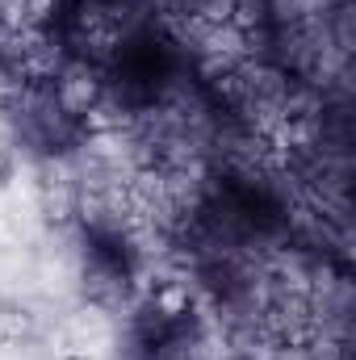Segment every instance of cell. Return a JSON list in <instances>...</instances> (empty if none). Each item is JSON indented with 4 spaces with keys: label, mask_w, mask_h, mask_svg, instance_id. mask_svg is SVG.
<instances>
[{
    "label": "cell",
    "mask_w": 356,
    "mask_h": 360,
    "mask_svg": "<svg viewBox=\"0 0 356 360\" xmlns=\"http://www.w3.org/2000/svg\"><path fill=\"white\" fill-rule=\"evenodd\" d=\"M105 92H109V68L89 63V59H68L59 68V76L51 80V96H55L59 113L72 122H80Z\"/></svg>",
    "instance_id": "cell-1"
},
{
    "label": "cell",
    "mask_w": 356,
    "mask_h": 360,
    "mask_svg": "<svg viewBox=\"0 0 356 360\" xmlns=\"http://www.w3.org/2000/svg\"><path fill=\"white\" fill-rule=\"evenodd\" d=\"M13 180V160H8V151H0V188Z\"/></svg>",
    "instance_id": "cell-2"
},
{
    "label": "cell",
    "mask_w": 356,
    "mask_h": 360,
    "mask_svg": "<svg viewBox=\"0 0 356 360\" xmlns=\"http://www.w3.org/2000/svg\"><path fill=\"white\" fill-rule=\"evenodd\" d=\"M8 344V331H4V319H0V348Z\"/></svg>",
    "instance_id": "cell-3"
}]
</instances>
